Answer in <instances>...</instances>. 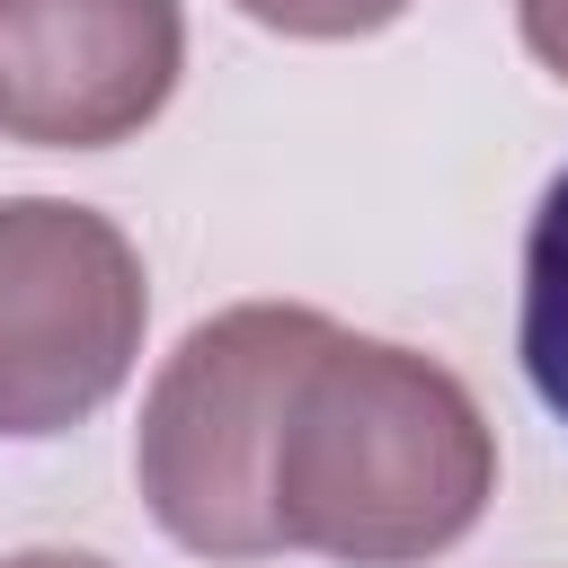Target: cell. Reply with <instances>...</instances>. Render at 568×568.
Returning <instances> with one entry per match:
<instances>
[{"label": "cell", "mask_w": 568, "mask_h": 568, "mask_svg": "<svg viewBox=\"0 0 568 568\" xmlns=\"http://www.w3.org/2000/svg\"><path fill=\"white\" fill-rule=\"evenodd\" d=\"M231 9L257 18V27H275V36H320V44H337V36L390 27L408 0H231Z\"/></svg>", "instance_id": "8992f818"}, {"label": "cell", "mask_w": 568, "mask_h": 568, "mask_svg": "<svg viewBox=\"0 0 568 568\" xmlns=\"http://www.w3.org/2000/svg\"><path fill=\"white\" fill-rule=\"evenodd\" d=\"M151 284L133 240L62 195L0 204V435L98 417L142 355Z\"/></svg>", "instance_id": "3957f363"}, {"label": "cell", "mask_w": 568, "mask_h": 568, "mask_svg": "<svg viewBox=\"0 0 568 568\" xmlns=\"http://www.w3.org/2000/svg\"><path fill=\"white\" fill-rule=\"evenodd\" d=\"M328 328L337 320L302 302H240L178 337L133 426V479L178 550H204V559L284 550L275 541V435Z\"/></svg>", "instance_id": "7a4b0ae2"}, {"label": "cell", "mask_w": 568, "mask_h": 568, "mask_svg": "<svg viewBox=\"0 0 568 568\" xmlns=\"http://www.w3.org/2000/svg\"><path fill=\"white\" fill-rule=\"evenodd\" d=\"M0 568H106V559H89V550H18Z\"/></svg>", "instance_id": "ba28073f"}, {"label": "cell", "mask_w": 568, "mask_h": 568, "mask_svg": "<svg viewBox=\"0 0 568 568\" xmlns=\"http://www.w3.org/2000/svg\"><path fill=\"white\" fill-rule=\"evenodd\" d=\"M186 71L178 0H0V133L36 151L133 142Z\"/></svg>", "instance_id": "277c9868"}, {"label": "cell", "mask_w": 568, "mask_h": 568, "mask_svg": "<svg viewBox=\"0 0 568 568\" xmlns=\"http://www.w3.org/2000/svg\"><path fill=\"white\" fill-rule=\"evenodd\" d=\"M515 18H524V44L568 80V0H515Z\"/></svg>", "instance_id": "52a82bcc"}, {"label": "cell", "mask_w": 568, "mask_h": 568, "mask_svg": "<svg viewBox=\"0 0 568 568\" xmlns=\"http://www.w3.org/2000/svg\"><path fill=\"white\" fill-rule=\"evenodd\" d=\"M497 497L470 382L417 346L328 328L275 435V541L346 568H417Z\"/></svg>", "instance_id": "6da1fadb"}, {"label": "cell", "mask_w": 568, "mask_h": 568, "mask_svg": "<svg viewBox=\"0 0 568 568\" xmlns=\"http://www.w3.org/2000/svg\"><path fill=\"white\" fill-rule=\"evenodd\" d=\"M524 373L541 390V408L568 426V169L541 186L532 231H524V320H515Z\"/></svg>", "instance_id": "5b68a950"}]
</instances>
